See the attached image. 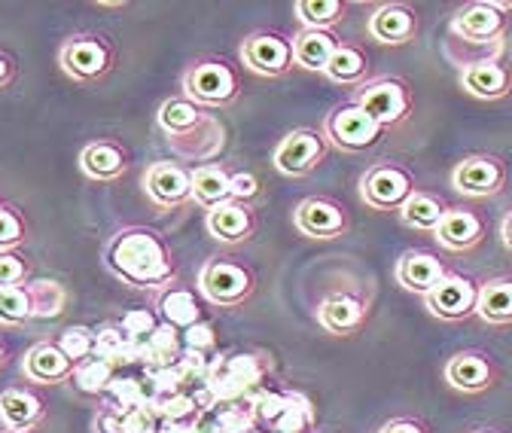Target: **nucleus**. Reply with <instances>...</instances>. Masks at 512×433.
I'll return each mask as SVG.
<instances>
[{"label": "nucleus", "mask_w": 512, "mask_h": 433, "mask_svg": "<svg viewBox=\"0 0 512 433\" xmlns=\"http://www.w3.org/2000/svg\"><path fill=\"white\" fill-rule=\"evenodd\" d=\"M80 165L83 171L92 177V180H116L125 174L128 168V156L122 147L110 144V141H95L83 150L80 156Z\"/></svg>", "instance_id": "obj_31"}, {"label": "nucleus", "mask_w": 512, "mask_h": 433, "mask_svg": "<svg viewBox=\"0 0 512 433\" xmlns=\"http://www.w3.org/2000/svg\"><path fill=\"white\" fill-rule=\"evenodd\" d=\"M107 266L125 281L135 287H171L177 278L174 257L168 251V244L162 235L144 226H132L113 235L107 247Z\"/></svg>", "instance_id": "obj_1"}, {"label": "nucleus", "mask_w": 512, "mask_h": 433, "mask_svg": "<svg viewBox=\"0 0 512 433\" xmlns=\"http://www.w3.org/2000/svg\"><path fill=\"white\" fill-rule=\"evenodd\" d=\"M4 366H7V345L0 342V369H4Z\"/></svg>", "instance_id": "obj_48"}, {"label": "nucleus", "mask_w": 512, "mask_h": 433, "mask_svg": "<svg viewBox=\"0 0 512 433\" xmlns=\"http://www.w3.org/2000/svg\"><path fill=\"white\" fill-rule=\"evenodd\" d=\"M113 373H116V366H113L110 360L92 354V357H86L83 363H77V369H74V385H77L83 394H104V391H110V385L116 382Z\"/></svg>", "instance_id": "obj_35"}, {"label": "nucleus", "mask_w": 512, "mask_h": 433, "mask_svg": "<svg viewBox=\"0 0 512 433\" xmlns=\"http://www.w3.org/2000/svg\"><path fill=\"white\" fill-rule=\"evenodd\" d=\"M25 238V220L19 211L0 205V251H10L13 244Z\"/></svg>", "instance_id": "obj_39"}, {"label": "nucleus", "mask_w": 512, "mask_h": 433, "mask_svg": "<svg viewBox=\"0 0 512 433\" xmlns=\"http://www.w3.org/2000/svg\"><path fill=\"white\" fill-rule=\"evenodd\" d=\"M55 342H58V348L64 354H68L71 360H77V363H83L86 357L95 354V333L89 327H68V330H61L55 336Z\"/></svg>", "instance_id": "obj_37"}, {"label": "nucleus", "mask_w": 512, "mask_h": 433, "mask_svg": "<svg viewBox=\"0 0 512 433\" xmlns=\"http://www.w3.org/2000/svg\"><path fill=\"white\" fill-rule=\"evenodd\" d=\"M296 19L302 22V28H317V31H333V25H339L348 13L345 0H296L293 4Z\"/></svg>", "instance_id": "obj_33"}, {"label": "nucleus", "mask_w": 512, "mask_h": 433, "mask_svg": "<svg viewBox=\"0 0 512 433\" xmlns=\"http://www.w3.org/2000/svg\"><path fill=\"white\" fill-rule=\"evenodd\" d=\"M183 95L202 107H229L241 98V71L220 55L196 58L183 71Z\"/></svg>", "instance_id": "obj_2"}, {"label": "nucleus", "mask_w": 512, "mask_h": 433, "mask_svg": "<svg viewBox=\"0 0 512 433\" xmlns=\"http://www.w3.org/2000/svg\"><path fill=\"white\" fill-rule=\"evenodd\" d=\"M241 61L247 71L260 77H287L296 68L293 37L281 31H253L241 43Z\"/></svg>", "instance_id": "obj_8"}, {"label": "nucleus", "mask_w": 512, "mask_h": 433, "mask_svg": "<svg viewBox=\"0 0 512 433\" xmlns=\"http://www.w3.org/2000/svg\"><path fill=\"white\" fill-rule=\"evenodd\" d=\"M476 315L491 327H512V275H491L479 284Z\"/></svg>", "instance_id": "obj_25"}, {"label": "nucleus", "mask_w": 512, "mask_h": 433, "mask_svg": "<svg viewBox=\"0 0 512 433\" xmlns=\"http://www.w3.org/2000/svg\"><path fill=\"white\" fill-rule=\"evenodd\" d=\"M183 357V345H180V330H174L171 324H159L144 342H141V360L156 366V369H168L171 363H177Z\"/></svg>", "instance_id": "obj_32"}, {"label": "nucleus", "mask_w": 512, "mask_h": 433, "mask_svg": "<svg viewBox=\"0 0 512 433\" xmlns=\"http://www.w3.org/2000/svg\"><path fill=\"white\" fill-rule=\"evenodd\" d=\"M500 379H503V369H500L497 357L482 348H464L448 357V363H445V382L470 397L497 388Z\"/></svg>", "instance_id": "obj_11"}, {"label": "nucleus", "mask_w": 512, "mask_h": 433, "mask_svg": "<svg viewBox=\"0 0 512 433\" xmlns=\"http://www.w3.org/2000/svg\"><path fill=\"white\" fill-rule=\"evenodd\" d=\"M509 22H512V4H500V0H473V4L461 7L452 16L448 37L458 43L479 46V49L503 52Z\"/></svg>", "instance_id": "obj_3"}, {"label": "nucleus", "mask_w": 512, "mask_h": 433, "mask_svg": "<svg viewBox=\"0 0 512 433\" xmlns=\"http://www.w3.org/2000/svg\"><path fill=\"white\" fill-rule=\"evenodd\" d=\"M122 333L132 339L135 345H138V351H141V342L159 327L156 324V318H153V312H147V308H135V312H128V315H122Z\"/></svg>", "instance_id": "obj_38"}, {"label": "nucleus", "mask_w": 512, "mask_h": 433, "mask_svg": "<svg viewBox=\"0 0 512 433\" xmlns=\"http://www.w3.org/2000/svg\"><path fill=\"white\" fill-rule=\"evenodd\" d=\"M461 89L479 101H500L512 92V68L500 58L476 61V65L461 68Z\"/></svg>", "instance_id": "obj_21"}, {"label": "nucleus", "mask_w": 512, "mask_h": 433, "mask_svg": "<svg viewBox=\"0 0 512 433\" xmlns=\"http://www.w3.org/2000/svg\"><path fill=\"white\" fill-rule=\"evenodd\" d=\"M43 415H46V403L31 388L13 385L0 394V424H4V430L31 433V427H37Z\"/></svg>", "instance_id": "obj_23"}, {"label": "nucleus", "mask_w": 512, "mask_h": 433, "mask_svg": "<svg viewBox=\"0 0 512 433\" xmlns=\"http://www.w3.org/2000/svg\"><path fill=\"white\" fill-rule=\"evenodd\" d=\"M378 433H433L430 424L418 415H397L391 421H384L378 427Z\"/></svg>", "instance_id": "obj_43"}, {"label": "nucleus", "mask_w": 512, "mask_h": 433, "mask_svg": "<svg viewBox=\"0 0 512 433\" xmlns=\"http://www.w3.org/2000/svg\"><path fill=\"white\" fill-rule=\"evenodd\" d=\"M448 272V263L439 260V254L433 251H406L400 260H397V281L403 290L409 293H421L427 296Z\"/></svg>", "instance_id": "obj_22"}, {"label": "nucleus", "mask_w": 512, "mask_h": 433, "mask_svg": "<svg viewBox=\"0 0 512 433\" xmlns=\"http://www.w3.org/2000/svg\"><path fill=\"white\" fill-rule=\"evenodd\" d=\"M122 433H159V421L156 412L144 403V406H132L122 412Z\"/></svg>", "instance_id": "obj_40"}, {"label": "nucleus", "mask_w": 512, "mask_h": 433, "mask_svg": "<svg viewBox=\"0 0 512 433\" xmlns=\"http://www.w3.org/2000/svg\"><path fill=\"white\" fill-rule=\"evenodd\" d=\"M192 202L202 205L205 211L232 202V171L220 162L192 168Z\"/></svg>", "instance_id": "obj_24"}, {"label": "nucleus", "mask_w": 512, "mask_h": 433, "mask_svg": "<svg viewBox=\"0 0 512 433\" xmlns=\"http://www.w3.org/2000/svg\"><path fill=\"white\" fill-rule=\"evenodd\" d=\"M448 208H452V205H448L442 196L427 193V190H418V193L403 205L400 220H403L409 229H415V232H430V235H436V229H439V223H442V217H445Z\"/></svg>", "instance_id": "obj_30"}, {"label": "nucleus", "mask_w": 512, "mask_h": 433, "mask_svg": "<svg viewBox=\"0 0 512 433\" xmlns=\"http://www.w3.org/2000/svg\"><path fill=\"white\" fill-rule=\"evenodd\" d=\"M16 77V65H13V58L0 52V89H7Z\"/></svg>", "instance_id": "obj_46"}, {"label": "nucleus", "mask_w": 512, "mask_h": 433, "mask_svg": "<svg viewBox=\"0 0 512 433\" xmlns=\"http://www.w3.org/2000/svg\"><path fill=\"white\" fill-rule=\"evenodd\" d=\"M183 339H186V345L196 351V354H202V351H208V348H214V342H217V336H214V327L211 324H196V327H189L186 333H183Z\"/></svg>", "instance_id": "obj_44"}, {"label": "nucleus", "mask_w": 512, "mask_h": 433, "mask_svg": "<svg viewBox=\"0 0 512 433\" xmlns=\"http://www.w3.org/2000/svg\"><path fill=\"white\" fill-rule=\"evenodd\" d=\"M74 369H77V360H71L58 348L55 339H43L37 342L25 360H22V373L28 382H37V385H61V382H71L74 379Z\"/></svg>", "instance_id": "obj_17"}, {"label": "nucleus", "mask_w": 512, "mask_h": 433, "mask_svg": "<svg viewBox=\"0 0 512 433\" xmlns=\"http://www.w3.org/2000/svg\"><path fill=\"white\" fill-rule=\"evenodd\" d=\"M366 31L372 40L384 43V46H406L418 37L421 31V19L412 7L406 4H381L369 22H366Z\"/></svg>", "instance_id": "obj_18"}, {"label": "nucleus", "mask_w": 512, "mask_h": 433, "mask_svg": "<svg viewBox=\"0 0 512 433\" xmlns=\"http://www.w3.org/2000/svg\"><path fill=\"white\" fill-rule=\"evenodd\" d=\"M159 308H162V318L165 324H171L174 330H189V327H196L205 321V312H202V305L196 299V293L186 290V287H177L171 284L162 296H159Z\"/></svg>", "instance_id": "obj_28"}, {"label": "nucleus", "mask_w": 512, "mask_h": 433, "mask_svg": "<svg viewBox=\"0 0 512 433\" xmlns=\"http://www.w3.org/2000/svg\"><path fill=\"white\" fill-rule=\"evenodd\" d=\"M509 168L494 153H470L452 168V187L464 199H494L506 190Z\"/></svg>", "instance_id": "obj_9"}, {"label": "nucleus", "mask_w": 512, "mask_h": 433, "mask_svg": "<svg viewBox=\"0 0 512 433\" xmlns=\"http://www.w3.org/2000/svg\"><path fill=\"white\" fill-rule=\"evenodd\" d=\"M369 305L354 293H333L317 305V321L333 336H354L366 327Z\"/></svg>", "instance_id": "obj_20"}, {"label": "nucleus", "mask_w": 512, "mask_h": 433, "mask_svg": "<svg viewBox=\"0 0 512 433\" xmlns=\"http://www.w3.org/2000/svg\"><path fill=\"white\" fill-rule=\"evenodd\" d=\"M260 196V180L250 171H232V199L253 205V199Z\"/></svg>", "instance_id": "obj_42"}, {"label": "nucleus", "mask_w": 512, "mask_h": 433, "mask_svg": "<svg viewBox=\"0 0 512 433\" xmlns=\"http://www.w3.org/2000/svg\"><path fill=\"white\" fill-rule=\"evenodd\" d=\"M479 284L476 278L464 275V272H448L427 296H424V305L427 312L439 321H467L476 315V305H479Z\"/></svg>", "instance_id": "obj_10"}, {"label": "nucleus", "mask_w": 512, "mask_h": 433, "mask_svg": "<svg viewBox=\"0 0 512 433\" xmlns=\"http://www.w3.org/2000/svg\"><path fill=\"white\" fill-rule=\"evenodd\" d=\"M293 223L302 235L308 238H339L351 229V214L342 202L330 199V196H311L305 202H299Z\"/></svg>", "instance_id": "obj_15"}, {"label": "nucleus", "mask_w": 512, "mask_h": 433, "mask_svg": "<svg viewBox=\"0 0 512 433\" xmlns=\"http://www.w3.org/2000/svg\"><path fill=\"white\" fill-rule=\"evenodd\" d=\"M384 126L378 122L354 101L348 104H339L333 113H327L324 119V138L327 144L345 150V153H363V150H372L381 138H384Z\"/></svg>", "instance_id": "obj_7"}, {"label": "nucleus", "mask_w": 512, "mask_h": 433, "mask_svg": "<svg viewBox=\"0 0 512 433\" xmlns=\"http://www.w3.org/2000/svg\"><path fill=\"white\" fill-rule=\"evenodd\" d=\"M330 144L324 138V132L314 129H293L290 135L281 138V144L272 153V162L281 174L287 177H308L314 168H320L327 162Z\"/></svg>", "instance_id": "obj_13"}, {"label": "nucleus", "mask_w": 512, "mask_h": 433, "mask_svg": "<svg viewBox=\"0 0 512 433\" xmlns=\"http://www.w3.org/2000/svg\"><path fill=\"white\" fill-rule=\"evenodd\" d=\"M0 433H16V430H0Z\"/></svg>", "instance_id": "obj_50"}, {"label": "nucleus", "mask_w": 512, "mask_h": 433, "mask_svg": "<svg viewBox=\"0 0 512 433\" xmlns=\"http://www.w3.org/2000/svg\"><path fill=\"white\" fill-rule=\"evenodd\" d=\"M25 275H28V263L16 251H0V290L22 287Z\"/></svg>", "instance_id": "obj_41"}, {"label": "nucleus", "mask_w": 512, "mask_h": 433, "mask_svg": "<svg viewBox=\"0 0 512 433\" xmlns=\"http://www.w3.org/2000/svg\"><path fill=\"white\" fill-rule=\"evenodd\" d=\"M351 101L360 104L378 126L394 129L412 116L415 92L403 77H378V80H369L366 86L354 89Z\"/></svg>", "instance_id": "obj_6"}, {"label": "nucleus", "mask_w": 512, "mask_h": 433, "mask_svg": "<svg viewBox=\"0 0 512 433\" xmlns=\"http://www.w3.org/2000/svg\"><path fill=\"white\" fill-rule=\"evenodd\" d=\"M144 190L159 208L192 202V171L180 162H156L144 174Z\"/></svg>", "instance_id": "obj_16"}, {"label": "nucleus", "mask_w": 512, "mask_h": 433, "mask_svg": "<svg viewBox=\"0 0 512 433\" xmlns=\"http://www.w3.org/2000/svg\"><path fill=\"white\" fill-rule=\"evenodd\" d=\"M336 31H317V28H299L293 34V55H296V68L305 71H320L324 74L333 52L339 49Z\"/></svg>", "instance_id": "obj_26"}, {"label": "nucleus", "mask_w": 512, "mask_h": 433, "mask_svg": "<svg viewBox=\"0 0 512 433\" xmlns=\"http://www.w3.org/2000/svg\"><path fill=\"white\" fill-rule=\"evenodd\" d=\"M58 61L77 83H95L113 68V46L98 34H77L61 46Z\"/></svg>", "instance_id": "obj_12"}, {"label": "nucleus", "mask_w": 512, "mask_h": 433, "mask_svg": "<svg viewBox=\"0 0 512 433\" xmlns=\"http://www.w3.org/2000/svg\"><path fill=\"white\" fill-rule=\"evenodd\" d=\"M256 272L238 257H214L199 272V290L211 305L241 308L256 293Z\"/></svg>", "instance_id": "obj_4"}, {"label": "nucleus", "mask_w": 512, "mask_h": 433, "mask_svg": "<svg viewBox=\"0 0 512 433\" xmlns=\"http://www.w3.org/2000/svg\"><path fill=\"white\" fill-rule=\"evenodd\" d=\"M485 238H488V217L470 205H452L436 229L439 247L452 254H470Z\"/></svg>", "instance_id": "obj_14"}, {"label": "nucleus", "mask_w": 512, "mask_h": 433, "mask_svg": "<svg viewBox=\"0 0 512 433\" xmlns=\"http://www.w3.org/2000/svg\"><path fill=\"white\" fill-rule=\"evenodd\" d=\"M205 119H211V113L196 104V101H189L186 95L183 98H168L162 107H159V126L165 129L168 138H180L192 129H199Z\"/></svg>", "instance_id": "obj_29"}, {"label": "nucleus", "mask_w": 512, "mask_h": 433, "mask_svg": "<svg viewBox=\"0 0 512 433\" xmlns=\"http://www.w3.org/2000/svg\"><path fill=\"white\" fill-rule=\"evenodd\" d=\"M31 293H34V305H37V321L58 318L64 312L68 293H64V287L58 281H31Z\"/></svg>", "instance_id": "obj_36"}, {"label": "nucleus", "mask_w": 512, "mask_h": 433, "mask_svg": "<svg viewBox=\"0 0 512 433\" xmlns=\"http://www.w3.org/2000/svg\"><path fill=\"white\" fill-rule=\"evenodd\" d=\"M25 321H37V305H34L31 284L0 290V324L19 327Z\"/></svg>", "instance_id": "obj_34"}, {"label": "nucleus", "mask_w": 512, "mask_h": 433, "mask_svg": "<svg viewBox=\"0 0 512 433\" xmlns=\"http://www.w3.org/2000/svg\"><path fill=\"white\" fill-rule=\"evenodd\" d=\"M500 241H503V247L512 254V211L503 217V223H500Z\"/></svg>", "instance_id": "obj_47"}, {"label": "nucleus", "mask_w": 512, "mask_h": 433, "mask_svg": "<svg viewBox=\"0 0 512 433\" xmlns=\"http://www.w3.org/2000/svg\"><path fill=\"white\" fill-rule=\"evenodd\" d=\"M205 226H208V232H211L220 244L235 247V244H244V241H250V238L256 235V229H260V217H256L253 205L235 202V199H232V202H226V205L208 211Z\"/></svg>", "instance_id": "obj_19"}, {"label": "nucleus", "mask_w": 512, "mask_h": 433, "mask_svg": "<svg viewBox=\"0 0 512 433\" xmlns=\"http://www.w3.org/2000/svg\"><path fill=\"white\" fill-rule=\"evenodd\" d=\"M418 193V180L403 162H378L360 177V199L372 211H403Z\"/></svg>", "instance_id": "obj_5"}, {"label": "nucleus", "mask_w": 512, "mask_h": 433, "mask_svg": "<svg viewBox=\"0 0 512 433\" xmlns=\"http://www.w3.org/2000/svg\"><path fill=\"white\" fill-rule=\"evenodd\" d=\"M470 433H503L500 427H476V430H470Z\"/></svg>", "instance_id": "obj_49"}, {"label": "nucleus", "mask_w": 512, "mask_h": 433, "mask_svg": "<svg viewBox=\"0 0 512 433\" xmlns=\"http://www.w3.org/2000/svg\"><path fill=\"white\" fill-rule=\"evenodd\" d=\"M324 74H327L333 83H339V86H354V89H360V86L369 83L372 58H369V52H366L360 43L342 40L339 49L333 52V58H330V65H327Z\"/></svg>", "instance_id": "obj_27"}, {"label": "nucleus", "mask_w": 512, "mask_h": 433, "mask_svg": "<svg viewBox=\"0 0 512 433\" xmlns=\"http://www.w3.org/2000/svg\"><path fill=\"white\" fill-rule=\"evenodd\" d=\"M95 433H122V409H104L95 418Z\"/></svg>", "instance_id": "obj_45"}]
</instances>
